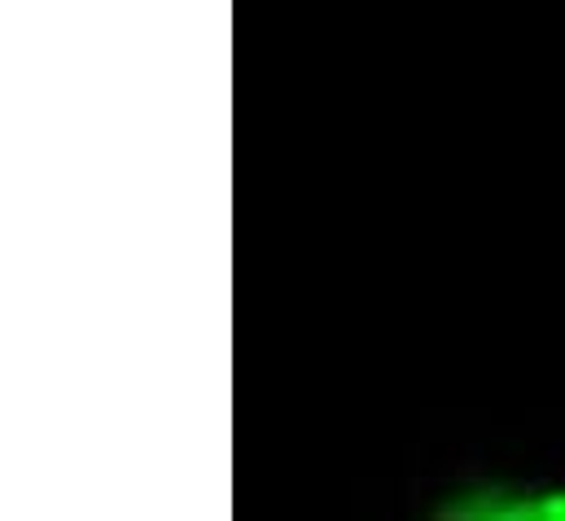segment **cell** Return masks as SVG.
<instances>
[{
    "label": "cell",
    "instance_id": "6da1fadb",
    "mask_svg": "<svg viewBox=\"0 0 565 521\" xmlns=\"http://www.w3.org/2000/svg\"><path fill=\"white\" fill-rule=\"evenodd\" d=\"M443 521H565V487L522 478H478L434 504Z\"/></svg>",
    "mask_w": 565,
    "mask_h": 521
}]
</instances>
